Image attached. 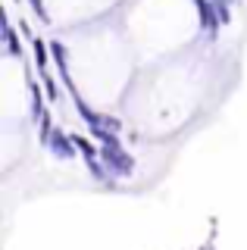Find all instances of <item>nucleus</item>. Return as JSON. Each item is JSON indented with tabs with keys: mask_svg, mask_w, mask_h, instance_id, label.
Listing matches in <instances>:
<instances>
[{
	"mask_svg": "<svg viewBox=\"0 0 247 250\" xmlns=\"http://www.w3.org/2000/svg\"><path fill=\"white\" fill-rule=\"evenodd\" d=\"M100 156H103L106 169L116 172V175H128V172L135 169V160L119 147V141H116V144H103V147H100Z\"/></svg>",
	"mask_w": 247,
	"mask_h": 250,
	"instance_id": "1",
	"label": "nucleus"
},
{
	"mask_svg": "<svg viewBox=\"0 0 247 250\" xmlns=\"http://www.w3.org/2000/svg\"><path fill=\"white\" fill-rule=\"evenodd\" d=\"M44 144H47V147H50V153H53V156H60V160H72V156H75L72 141H69L60 128H50L47 135H44Z\"/></svg>",
	"mask_w": 247,
	"mask_h": 250,
	"instance_id": "2",
	"label": "nucleus"
}]
</instances>
